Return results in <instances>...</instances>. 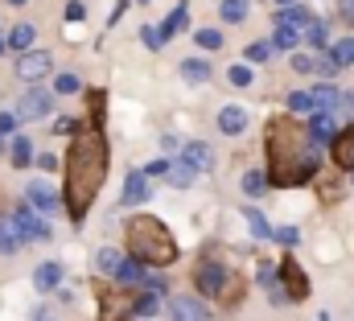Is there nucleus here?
<instances>
[{"mask_svg":"<svg viewBox=\"0 0 354 321\" xmlns=\"http://www.w3.org/2000/svg\"><path fill=\"white\" fill-rule=\"evenodd\" d=\"M165 169H169V160H153L145 173H149V177H165Z\"/></svg>","mask_w":354,"mask_h":321,"instance_id":"obj_46","label":"nucleus"},{"mask_svg":"<svg viewBox=\"0 0 354 321\" xmlns=\"http://www.w3.org/2000/svg\"><path fill=\"white\" fill-rule=\"evenodd\" d=\"M227 268L223 264H214V259H206L198 272H194V284H198V293L202 297H223V288H227Z\"/></svg>","mask_w":354,"mask_h":321,"instance_id":"obj_6","label":"nucleus"},{"mask_svg":"<svg viewBox=\"0 0 354 321\" xmlns=\"http://www.w3.org/2000/svg\"><path fill=\"white\" fill-rule=\"evenodd\" d=\"M169 313H174V321H206L210 318L198 297H174V301H169Z\"/></svg>","mask_w":354,"mask_h":321,"instance_id":"obj_14","label":"nucleus"},{"mask_svg":"<svg viewBox=\"0 0 354 321\" xmlns=\"http://www.w3.org/2000/svg\"><path fill=\"white\" fill-rule=\"evenodd\" d=\"M165 181H169V185H177V190H185V185H194V169H189V165H185V160H169V169H165Z\"/></svg>","mask_w":354,"mask_h":321,"instance_id":"obj_24","label":"nucleus"},{"mask_svg":"<svg viewBox=\"0 0 354 321\" xmlns=\"http://www.w3.org/2000/svg\"><path fill=\"white\" fill-rule=\"evenodd\" d=\"M313 21V12L309 8H297V4H284L280 12H276V25H292V29H305Z\"/></svg>","mask_w":354,"mask_h":321,"instance_id":"obj_21","label":"nucleus"},{"mask_svg":"<svg viewBox=\"0 0 354 321\" xmlns=\"http://www.w3.org/2000/svg\"><path fill=\"white\" fill-rule=\"evenodd\" d=\"M280 284H284V293H288V301H305L309 297V276H305V268L292 259V255H284V264H280Z\"/></svg>","mask_w":354,"mask_h":321,"instance_id":"obj_4","label":"nucleus"},{"mask_svg":"<svg viewBox=\"0 0 354 321\" xmlns=\"http://www.w3.org/2000/svg\"><path fill=\"white\" fill-rule=\"evenodd\" d=\"M50 107H54L50 91L29 86V91L21 95V103H17V116H21V120H46V116H50Z\"/></svg>","mask_w":354,"mask_h":321,"instance_id":"obj_8","label":"nucleus"},{"mask_svg":"<svg viewBox=\"0 0 354 321\" xmlns=\"http://www.w3.org/2000/svg\"><path fill=\"white\" fill-rule=\"evenodd\" d=\"M185 21H189V8H185V4H177L174 12H169V21L161 25V42H169L174 33H181V29H185Z\"/></svg>","mask_w":354,"mask_h":321,"instance_id":"obj_25","label":"nucleus"},{"mask_svg":"<svg viewBox=\"0 0 354 321\" xmlns=\"http://www.w3.org/2000/svg\"><path fill=\"white\" fill-rule=\"evenodd\" d=\"M17 120H21V116H0V136H8V132L17 128Z\"/></svg>","mask_w":354,"mask_h":321,"instance_id":"obj_47","label":"nucleus"},{"mask_svg":"<svg viewBox=\"0 0 354 321\" xmlns=\"http://www.w3.org/2000/svg\"><path fill=\"white\" fill-rule=\"evenodd\" d=\"M0 149H4V136H0Z\"/></svg>","mask_w":354,"mask_h":321,"instance_id":"obj_52","label":"nucleus"},{"mask_svg":"<svg viewBox=\"0 0 354 321\" xmlns=\"http://www.w3.org/2000/svg\"><path fill=\"white\" fill-rule=\"evenodd\" d=\"M264 149H268V181L272 185H305L317 173V140L309 132V124L292 120V116H272L264 128Z\"/></svg>","mask_w":354,"mask_h":321,"instance_id":"obj_2","label":"nucleus"},{"mask_svg":"<svg viewBox=\"0 0 354 321\" xmlns=\"http://www.w3.org/2000/svg\"><path fill=\"white\" fill-rule=\"evenodd\" d=\"M25 198H29V206H37V210H46V214L62 206V198L54 194L50 181H29V185H25Z\"/></svg>","mask_w":354,"mask_h":321,"instance_id":"obj_9","label":"nucleus"},{"mask_svg":"<svg viewBox=\"0 0 354 321\" xmlns=\"http://www.w3.org/2000/svg\"><path fill=\"white\" fill-rule=\"evenodd\" d=\"M338 17H342L346 25H354V0H338Z\"/></svg>","mask_w":354,"mask_h":321,"instance_id":"obj_45","label":"nucleus"},{"mask_svg":"<svg viewBox=\"0 0 354 321\" xmlns=\"http://www.w3.org/2000/svg\"><path fill=\"white\" fill-rule=\"evenodd\" d=\"M21 243H25V235H21V227H17V219H12V214L0 219V255H17Z\"/></svg>","mask_w":354,"mask_h":321,"instance_id":"obj_17","label":"nucleus"},{"mask_svg":"<svg viewBox=\"0 0 354 321\" xmlns=\"http://www.w3.org/2000/svg\"><path fill=\"white\" fill-rule=\"evenodd\" d=\"M292 71H301V75H334L338 62L326 58V54H292Z\"/></svg>","mask_w":354,"mask_h":321,"instance_id":"obj_12","label":"nucleus"},{"mask_svg":"<svg viewBox=\"0 0 354 321\" xmlns=\"http://www.w3.org/2000/svg\"><path fill=\"white\" fill-rule=\"evenodd\" d=\"M330 58L338 62V71H342V66H354V37L334 42V46H330Z\"/></svg>","mask_w":354,"mask_h":321,"instance_id":"obj_28","label":"nucleus"},{"mask_svg":"<svg viewBox=\"0 0 354 321\" xmlns=\"http://www.w3.org/2000/svg\"><path fill=\"white\" fill-rule=\"evenodd\" d=\"M149 194H153V185H149V173H128L120 202H124V206H140V202H149Z\"/></svg>","mask_w":354,"mask_h":321,"instance_id":"obj_13","label":"nucleus"},{"mask_svg":"<svg viewBox=\"0 0 354 321\" xmlns=\"http://www.w3.org/2000/svg\"><path fill=\"white\" fill-rule=\"evenodd\" d=\"M272 50H276L272 42H252V46L243 50V58H248V62H268V58H272Z\"/></svg>","mask_w":354,"mask_h":321,"instance_id":"obj_35","label":"nucleus"},{"mask_svg":"<svg viewBox=\"0 0 354 321\" xmlns=\"http://www.w3.org/2000/svg\"><path fill=\"white\" fill-rule=\"evenodd\" d=\"M145 4H149V0H145Z\"/></svg>","mask_w":354,"mask_h":321,"instance_id":"obj_55","label":"nucleus"},{"mask_svg":"<svg viewBox=\"0 0 354 321\" xmlns=\"http://www.w3.org/2000/svg\"><path fill=\"white\" fill-rule=\"evenodd\" d=\"M297 42H301V29L276 25V33H272V46H276V50H297Z\"/></svg>","mask_w":354,"mask_h":321,"instance_id":"obj_27","label":"nucleus"},{"mask_svg":"<svg viewBox=\"0 0 354 321\" xmlns=\"http://www.w3.org/2000/svg\"><path fill=\"white\" fill-rule=\"evenodd\" d=\"M288 111H313V95L309 91H292L288 95Z\"/></svg>","mask_w":354,"mask_h":321,"instance_id":"obj_38","label":"nucleus"},{"mask_svg":"<svg viewBox=\"0 0 354 321\" xmlns=\"http://www.w3.org/2000/svg\"><path fill=\"white\" fill-rule=\"evenodd\" d=\"M54 132H58V136H75V132H79V124H75V120H66V116H62V120H58V124H54Z\"/></svg>","mask_w":354,"mask_h":321,"instance_id":"obj_44","label":"nucleus"},{"mask_svg":"<svg viewBox=\"0 0 354 321\" xmlns=\"http://www.w3.org/2000/svg\"><path fill=\"white\" fill-rule=\"evenodd\" d=\"M91 116H95L91 124H99V128H103V91H95V95H91Z\"/></svg>","mask_w":354,"mask_h":321,"instance_id":"obj_40","label":"nucleus"},{"mask_svg":"<svg viewBox=\"0 0 354 321\" xmlns=\"http://www.w3.org/2000/svg\"><path fill=\"white\" fill-rule=\"evenodd\" d=\"M181 79L198 82V86L210 82V62H202V58H185V62H181Z\"/></svg>","mask_w":354,"mask_h":321,"instance_id":"obj_23","label":"nucleus"},{"mask_svg":"<svg viewBox=\"0 0 354 321\" xmlns=\"http://www.w3.org/2000/svg\"><path fill=\"white\" fill-rule=\"evenodd\" d=\"M260 284H264V288H272V284H280V272H276L272 264H260Z\"/></svg>","mask_w":354,"mask_h":321,"instance_id":"obj_41","label":"nucleus"},{"mask_svg":"<svg viewBox=\"0 0 354 321\" xmlns=\"http://www.w3.org/2000/svg\"><path fill=\"white\" fill-rule=\"evenodd\" d=\"M8 4H25V0H8Z\"/></svg>","mask_w":354,"mask_h":321,"instance_id":"obj_51","label":"nucleus"},{"mask_svg":"<svg viewBox=\"0 0 354 321\" xmlns=\"http://www.w3.org/2000/svg\"><path fill=\"white\" fill-rule=\"evenodd\" d=\"M62 284V264H41L37 272H33V288L37 293H54Z\"/></svg>","mask_w":354,"mask_h":321,"instance_id":"obj_20","label":"nucleus"},{"mask_svg":"<svg viewBox=\"0 0 354 321\" xmlns=\"http://www.w3.org/2000/svg\"><path fill=\"white\" fill-rule=\"evenodd\" d=\"M309 132H313V140H317V145L334 140V136H338V116H334V111H313Z\"/></svg>","mask_w":354,"mask_h":321,"instance_id":"obj_16","label":"nucleus"},{"mask_svg":"<svg viewBox=\"0 0 354 321\" xmlns=\"http://www.w3.org/2000/svg\"><path fill=\"white\" fill-rule=\"evenodd\" d=\"M309 95H313V111H338V103H342V91H338V86H330V82L313 86Z\"/></svg>","mask_w":354,"mask_h":321,"instance_id":"obj_19","label":"nucleus"},{"mask_svg":"<svg viewBox=\"0 0 354 321\" xmlns=\"http://www.w3.org/2000/svg\"><path fill=\"white\" fill-rule=\"evenodd\" d=\"M140 37H145V46H149V50H161V29L145 25V33H140Z\"/></svg>","mask_w":354,"mask_h":321,"instance_id":"obj_42","label":"nucleus"},{"mask_svg":"<svg viewBox=\"0 0 354 321\" xmlns=\"http://www.w3.org/2000/svg\"><path fill=\"white\" fill-rule=\"evenodd\" d=\"M37 321H46V318H41V313H37Z\"/></svg>","mask_w":354,"mask_h":321,"instance_id":"obj_54","label":"nucleus"},{"mask_svg":"<svg viewBox=\"0 0 354 321\" xmlns=\"http://www.w3.org/2000/svg\"><path fill=\"white\" fill-rule=\"evenodd\" d=\"M227 79H231V86H252V66H231Z\"/></svg>","mask_w":354,"mask_h":321,"instance_id":"obj_39","label":"nucleus"},{"mask_svg":"<svg viewBox=\"0 0 354 321\" xmlns=\"http://www.w3.org/2000/svg\"><path fill=\"white\" fill-rule=\"evenodd\" d=\"M157 309H161V297H157V288H149L140 301H132V313H136V318H153Z\"/></svg>","mask_w":354,"mask_h":321,"instance_id":"obj_30","label":"nucleus"},{"mask_svg":"<svg viewBox=\"0 0 354 321\" xmlns=\"http://www.w3.org/2000/svg\"><path fill=\"white\" fill-rule=\"evenodd\" d=\"M120 264H124V251H115V247H99V251H95V268H99L103 276H115Z\"/></svg>","mask_w":354,"mask_h":321,"instance_id":"obj_22","label":"nucleus"},{"mask_svg":"<svg viewBox=\"0 0 354 321\" xmlns=\"http://www.w3.org/2000/svg\"><path fill=\"white\" fill-rule=\"evenodd\" d=\"M33 37H37V29L33 25H17L12 33H8V46L21 54V50H33Z\"/></svg>","mask_w":354,"mask_h":321,"instance_id":"obj_26","label":"nucleus"},{"mask_svg":"<svg viewBox=\"0 0 354 321\" xmlns=\"http://www.w3.org/2000/svg\"><path fill=\"white\" fill-rule=\"evenodd\" d=\"M83 17H87L83 4H71V8H66V21H83Z\"/></svg>","mask_w":354,"mask_h":321,"instance_id":"obj_48","label":"nucleus"},{"mask_svg":"<svg viewBox=\"0 0 354 321\" xmlns=\"http://www.w3.org/2000/svg\"><path fill=\"white\" fill-rule=\"evenodd\" d=\"M29 160H33V145H29V136H17V140H12V165L25 169Z\"/></svg>","mask_w":354,"mask_h":321,"instance_id":"obj_34","label":"nucleus"},{"mask_svg":"<svg viewBox=\"0 0 354 321\" xmlns=\"http://www.w3.org/2000/svg\"><path fill=\"white\" fill-rule=\"evenodd\" d=\"M54 91H58V95H79V91H83V79H79V75H58V79H54Z\"/></svg>","mask_w":354,"mask_h":321,"instance_id":"obj_37","label":"nucleus"},{"mask_svg":"<svg viewBox=\"0 0 354 321\" xmlns=\"http://www.w3.org/2000/svg\"><path fill=\"white\" fill-rule=\"evenodd\" d=\"M305 42H309L313 50H322V46L330 42V29H326V21H317V17H313V21L305 25Z\"/></svg>","mask_w":354,"mask_h":321,"instance_id":"obj_29","label":"nucleus"},{"mask_svg":"<svg viewBox=\"0 0 354 321\" xmlns=\"http://www.w3.org/2000/svg\"><path fill=\"white\" fill-rule=\"evenodd\" d=\"M194 42H198L202 50H223V33H218V29H198Z\"/></svg>","mask_w":354,"mask_h":321,"instance_id":"obj_36","label":"nucleus"},{"mask_svg":"<svg viewBox=\"0 0 354 321\" xmlns=\"http://www.w3.org/2000/svg\"><path fill=\"white\" fill-rule=\"evenodd\" d=\"M276 4H280V8H284V4H297V0H276Z\"/></svg>","mask_w":354,"mask_h":321,"instance_id":"obj_50","label":"nucleus"},{"mask_svg":"<svg viewBox=\"0 0 354 321\" xmlns=\"http://www.w3.org/2000/svg\"><path fill=\"white\" fill-rule=\"evenodd\" d=\"M264 190H268V173H256V169L243 173V194H248V198H260Z\"/></svg>","mask_w":354,"mask_h":321,"instance_id":"obj_33","label":"nucleus"},{"mask_svg":"<svg viewBox=\"0 0 354 321\" xmlns=\"http://www.w3.org/2000/svg\"><path fill=\"white\" fill-rule=\"evenodd\" d=\"M99 313L103 321H132V297L128 288H99Z\"/></svg>","mask_w":354,"mask_h":321,"instance_id":"obj_5","label":"nucleus"},{"mask_svg":"<svg viewBox=\"0 0 354 321\" xmlns=\"http://www.w3.org/2000/svg\"><path fill=\"white\" fill-rule=\"evenodd\" d=\"M107 136L99 124H87L75 132L71 149H66V165H62V206L71 214V223H83L91 210V202L99 198L103 190V177H107Z\"/></svg>","mask_w":354,"mask_h":321,"instance_id":"obj_1","label":"nucleus"},{"mask_svg":"<svg viewBox=\"0 0 354 321\" xmlns=\"http://www.w3.org/2000/svg\"><path fill=\"white\" fill-rule=\"evenodd\" d=\"M272 239H280V243H284V247H292V243L301 239V235H297V227H280V231H276Z\"/></svg>","mask_w":354,"mask_h":321,"instance_id":"obj_43","label":"nucleus"},{"mask_svg":"<svg viewBox=\"0 0 354 321\" xmlns=\"http://www.w3.org/2000/svg\"><path fill=\"white\" fill-rule=\"evenodd\" d=\"M37 165H41V169H58V157H50V153H46V157H37Z\"/></svg>","mask_w":354,"mask_h":321,"instance_id":"obj_49","label":"nucleus"},{"mask_svg":"<svg viewBox=\"0 0 354 321\" xmlns=\"http://www.w3.org/2000/svg\"><path fill=\"white\" fill-rule=\"evenodd\" d=\"M124 243H128V255L140 259V264H153V268H165L177 259V239L174 231L157 219V214H132L124 223Z\"/></svg>","mask_w":354,"mask_h":321,"instance_id":"obj_3","label":"nucleus"},{"mask_svg":"<svg viewBox=\"0 0 354 321\" xmlns=\"http://www.w3.org/2000/svg\"><path fill=\"white\" fill-rule=\"evenodd\" d=\"M181 160H185L194 173H210V169H214V153H210V145H202V140L185 145V149H181Z\"/></svg>","mask_w":354,"mask_h":321,"instance_id":"obj_15","label":"nucleus"},{"mask_svg":"<svg viewBox=\"0 0 354 321\" xmlns=\"http://www.w3.org/2000/svg\"><path fill=\"white\" fill-rule=\"evenodd\" d=\"M50 66H54V58H50L46 50H21V58H17V79L37 82V79L50 75Z\"/></svg>","mask_w":354,"mask_h":321,"instance_id":"obj_7","label":"nucleus"},{"mask_svg":"<svg viewBox=\"0 0 354 321\" xmlns=\"http://www.w3.org/2000/svg\"><path fill=\"white\" fill-rule=\"evenodd\" d=\"M0 50H4V37H0Z\"/></svg>","mask_w":354,"mask_h":321,"instance_id":"obj_53","label":"nucleus"},{"mask_svg":"<svg viewBox=\"0 0 354 321\" xmlns=\"http://www.w3.org/2000/svg\"><path fill=\"white\" fill-rule=\"evenodd\" d=\"M243 219H248V227H252V235H256V239H272V235H276V231H272V223H268L260 210H248Z\"/></svg>","mask_w":354,"mask_h":321,"instance_id":"obj_31","label":"nucleus"},{"mask_svg":"<svg viewBox=\"0 0 354 321\" xmlns=\"http://www.w3.org/2000/svg\"><path fill=\"white\" fill-rule=\"evenodd\" d=\"M12 219H17V227H21L25 243H29V239H46V235H50V227L41 223L37 206H33V210H29V206H21V210H12Z\"/></svg>","mask_w":354,"mask_h":321,"instance_id":"obj_10","label":"nucleus"},{"mask_svg":"<svg viewBox=\"0 0 354 321\" xmlns=\"http://www.w3.org/2000/svg\"><path fill=\"white\" fill-rule=\"evenodd\" d=\"M330 153L338 169H351L354 173V128H338V136L330 140Z\"/></svg>","mask_w":354,"mask_h":321,"instance_id":"obj_11","label":"nucleus"},{"mask_svg":"<svg viewBox=\"0 0 354 321\" xmlns=\"http://www.w3.org/2000/svg\"><path fill=\"white\" fill-rule=\"evenodd\" d=\"M243 128H248V111L243 107H223L218 111V132L223 136H239Z\"/></svg>","mask_w":354,"mask_h":321,"instance_id":"obj_18","label":"nucleus"},{"mask_svg":"<svg viewBox=\"0 0 354 321\" xmlns=\"http://www.w3.org/2000/svg\"><path fill=\"white\" fill-rule=\"evenodd\" d=\"M218 12H223V21L239 25V21L248 17V0H223V4H218Z\"/></svg>","mask_w":354,"mask_h":321,"instance_id":"obj_32","label":"nucleus"}]
</instances>
